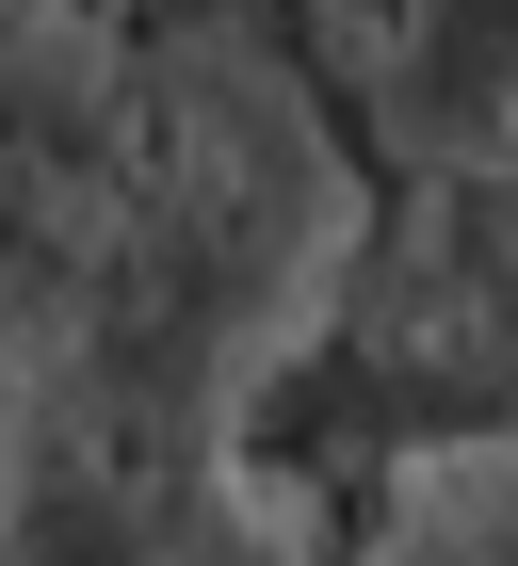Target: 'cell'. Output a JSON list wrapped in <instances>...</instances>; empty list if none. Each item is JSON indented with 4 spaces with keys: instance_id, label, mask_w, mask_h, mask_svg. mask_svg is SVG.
I'll return each mask as SVG.
<instances>
[{
    "instance_id": "5",
    "label": "cell",
    "mask_w": 518,
    "mask_h": 566,
    "mask_svg": "<svg viewBox=\"0 0 518 566\" xmlns=\"http://www.w3.org/2000/svg\"><path fill=\"white\" fill-rule=\"evenodd\" d=\"M373 566H518V518H486L470 485H422L405 518H388V551Z\"/></svg>"
},
{
    "instance_id": "4",
    "label": "cell",
    "mask_w": 518,
    "mask_h": 566,
    "mask_svg": "<svg viewBox=\"0 0 518 566\" xmlns=\"http://www.w3.org/2000/svg\"><path fill=\"white\" fill-rule=\"evenodd\" d=\"M308 82L405 178H518V0H308Z\"/></svg>"
},
{
    "instance_id": "3",
    "label": "cell",
    "mask_w": 518,
    "mask_h": 566,
    "mask_svg": "<svg viewBox=\"0 0 518 566\" xmlns=\"http://www.w3.org/2000/svg\"><path fill=\"white\" fill-rule=\"evenodd\" d=\"M146 146V33L114 0H0V373H33L97 292Z\"/></svg>"
},
{
    "instance_id": "2",
    "label": "cell",
    "mask_w": 518,
    "mask_h": 566,
    "mask_svg": "<svg viewBox=\"0 0 518 566\" xmlns=\"http://www.w3.org/2000/svg\"><path fill=\"white\" fill-rule=\"evenodd\" d=\"M0 566H324V518L227 421L0 373Z\"/></svg>"
},
{
    "instance_id": "1",
    "label": "cell",
    "mask_w": 518,
    "mask_h": 566,
    "mask_svg": "<svg viewBox=\"0 0 518 566\" xmlns=\"http://www.w3.org/2000/svg\"><path fill=\"white\" fill-rule=\"evenodd\" d=\"M356 243H373V178H356V130L324 114V82H308L292 49H259L244 17L146 33L130 211H114V243H97L82 324H65L33 373L244 437L259 389L341 324Z\"/></svg>"
},
{
    "instance_id": "6",
    "label": "cell",
    "mask_w": 518,
    "mask_h": 566,
    "mask_svg": "<svg viewBox=\"0 0 518 566\" xmlns=\"http://www.w3.org/2000/svg\"><path fill=\"white\" fill-rule=\"evenodd\" d=\"M114 17H130V0H114Z\"/></svg>"
}]
</instances>
